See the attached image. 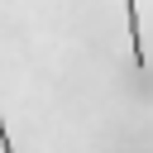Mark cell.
I'll list each match as a JSON object with an SVG mask.
<instances>
[{
    "label": "cell",
    "mask_w": 153,
    "mask_h": 153,
    "mask_svg": "<svg viewBox=\"0 0 153 153\" xmlns=\"http://www.w3.org/2000/svg\"><path fill=\"white\" fill-rule=\"evenodd\" d=\"M124 19H129V48H134V67L148 72V53H143V29H139V0H124Z\"/></svg>",
    "instance_id": "6da1fadb"
},
{
    "label": "cell",
    "mask_w": 153,
    "mask_h": 153,
    "mask_svg": "<svg viewBox=\"0 0 153 153\" xmlns=\"http://www.w3.org/2000/svg\"><path fill=\"white\" fill-rule=\"evenodd\" d=\"M0 153H14V143H10V129H5V115H0Z\"/></svg>",
    "instance_id": "7a4b0ae2"
}]
</instances>
